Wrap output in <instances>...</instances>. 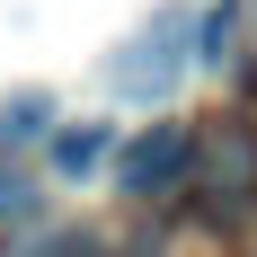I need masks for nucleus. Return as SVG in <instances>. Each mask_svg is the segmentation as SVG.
<instances>
[{
    "instance_id": "nucleus-3",
    "label": "nucleus",
    "mask_w": 257,
    "mask_h": 257,
    "mask_svg": "<svg viewBox=\"0 0 257 257\" xmlns=\"http://www.w3.org/2000/svg\"><path fill=\"white\" fill-rule=\"evenodd\" d=\"M195 169H204V195L248 204V195H257V133L248 124H213L204 142H195Z\"/></svg>"
},
{
    "instance_id": "nucleus-5",
    "label": "nucleus",
    "mask_w": 257,
    "mask_h": 257,
    "mask_svg": "<svg viewBox=\"0 0 257 257\" xmlns=\"http://www.w3.org/2000/svg\"><path fill=\"white\" fill-rule=\"evenodd\" d=\"M53 133V98L45 89H18V98H0V151H18V142H45Z\"/></svg>"
},
{
    "instance_id": "nucleus-6",
    "label": "nucleus",
    "mask_w": 257,
    "mask_h": 257,
    "mask_svg": "<svg viewBox=\"0 0 257 257\" xmlns=\"http://www.w3.org/2000/svg\"><path fill=\"white\" fill-rule=\"evenodd\" d=\"M27 213H36V186H27V178H0V222H27Z\"/></svg>"
},
{
    "instance_id": "nucleus-2",
    "label": "nucleus",
    "mask_w": 257,
    "mask_h": 257,
    "mask_svg": "<svg viewBox=\"0 0 257 257\" xmlns=\"http://www.w3.org/2000/svg\"><path fill=\"white\" fill-rule=\"evenodd\" d=\"M186 169H195V133H186V124H151L124 151V195H178Z\"/></svg>"
},
{
    "instance_id": "nucleus-7",
    "label": "nucleus",
    "mask_w": 257,
    "mask_h": 257,
    "mask_svg": "<svg viewBox=\"0 0 257 257\" xmlns=\"http://www.w3.org/2000/svg\"><path fill=\"white\" fill-rule=\"evenodd\" d=\"M222 53H231V9H213V18H204V62H222Z\"/></svg>"
},
{
    "instance_id": "nucleus-1",
    "label": "nucleus",
    "mask_w": 257,
    "mask_h": 257,
    "mask_svg": "<svg viewBox=\"0 0 257 257\" xmlns=\"http://www.w3.org/2000/svg\"><path fill=\"white\" fill-rule=\"evenodd\" d=\"M186 27L178 18H160V27H142V36H124V45L106 53V89H124V98H169L178 89V71H186Z\"/></svg>"
},
{
    "instance_id": "nucleus-4",
    "label": "nucleus",
    "mask_w": 257,
    "mask_h": 257,
    "mask_svg": "<svg viewBox=\"0 0 257 257\" xmlns=\"http://www.w3.org/2000/svg\"><path fill=\"white\" fill-rule=\"evenodd\" d=\"M106 151H115V124H98V115L53 124V178H89V169H106Z\"/></svg>"
}]
</instances>
